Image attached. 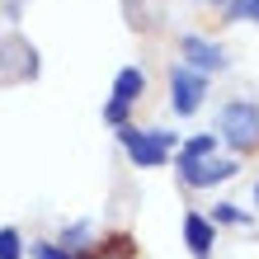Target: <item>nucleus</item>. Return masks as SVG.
Wrapping results in <instances>:
<instances>
[{
	"label": "nucleus",
	"mask_w": 259,
	"mask_h": 259,
	"mask_svg": "<svg viewBox=\"0 0 259 259\" xmlns=\"http://www.w3.org/2000/svg\"><path fill=\"white\" fill-rule=\"evenodd\" d=\"M254 207H259V184H254Z\"/></svg>",
	"instance_id": "obj_15"
},
{
	"label": "nucleus",
	"mask_w": 259,
	"mask_h": 259,
	"mask_svg": "<svg viewBox=\"0 0 259 259\" xmlns=\"http://www.w3.org/2000/svg\"><path fill=\"white\" fill-rule=\"evenodd\" d=\"M212 151H217V137H189L184 146H179V175L184 170H193V165H203V160H212Z\"/></svg>",
	"instance_id": "obj_7"
},
{
	"label": "nucleus",
	"mask_w": 259,
	"mask_h": 259,
	"mask_svg": "<svg viewBox=\"0 0 259 259\" xmlns=\"http://www.w3.org/2000/svg\"><path fill=\"white\" fill-rule=\"evenodd\" d=\"M127 109H132V104H118V99H109V104H104V123H109V127L118 132V127L127 123Z\"/></svg>",
	"instance_id": "obj_12"
},
{
	"label": "nucleus",
	"mask_w": 259,
	"mask_h": 259,
	"mask_svg": "<svg viewBox=\"0 0 259 259\" xmlns=\"http://www.w3.org/2000/svg\"><path fill=\"white\" fill-rule=\"evenodd\" d=\"M0 259H24V240L14 226H0Z\"/></svg>",
	"instance_id": "obj_9"
},
{
	"label": "nucleus",
	"mask_w": 259,
	"mask_h": 259,
	"mask_svg": "<svg viewBox=\"0 0 259 259\" xmlns=\"http://www.w3.org/2000/svg\"><path fill=\"white\" fill-rule=\"evenodd\" d=\"M226 19H254L259 24V0H231V5H226Z\"/></svg>",
	"instance_id": "obj_11"
},
{
	"label": "nucleus",
	"mask_w": 259,
	"mask_h": 259,
	"mask_svg": "<svg viewBox=\"0 0 259 259\" xmlns=\"http://www.w3.org/2000/svg\"><path fill=\"white\" fill-rule=\"evenodd\" d=\"M217 132H222L226 146L254 151V146H259V109H254L250 99H231V104L222 109V118H217Z\"/></svg>",
	"instance_id": "obj_2"
},
{
	"label": "nucleus",
	"mask_w": 259,
	"mask_h": 259,
	"mask_svg": "<svg viewBox=\"0 0 259 259\" xmlns=\"http://www.w3.org/2000/svg\"><path fill=\"white\" fill-rule=\"evenodd\" d=\"M240 170L236 160H203V165H193V170H184L179 179H184L189 189H212V184H222V179H231Z\"/></svg>",
	"instance_id": "obj_6"
},
{
	"label": "nucleus",
	"mask_w": 259,
	"mask_h": 259,
	"mask_svg": "<svg viewBox=\"0 0 259 259\" xmlns=\"http://www.w3.org/2000/svg\"><path fill=\"white\" fill-rule=\"evenodd\" d=\"M184 245L193 259H212V245H217V231H212L207 217H198V212H189L184 217Z\"/></svg>",
	"instance_id": "obj_5"
},
{
	"label": "nucleus",
	"mask_w": 259,
	"mask_h": 259,
	"mask_svg": "<svg viewBox=\"0 0 259 259\" xmlns=\"http://www.w3.org/2000/svg\"><path fill=\"white\" fill-rule=\"evenodd\" d=\"M142 90H146V75L137 71V66H123V71L113 75V99L118 104H137V99H142Z\"/></svg>",
	"instance_id": "obj_8"
},
{
	"label": "nucleus",
	"mask_w": 259,
	"mask_h": 259,
	"mask_svg": "<svg viewBox=\"0 0 259 259\" xmlns=\"http://www.w3.org/2000/svg\"><path fill=\"white\" fill-rule=\"evenodd\" d=\"M85 236H90V222H75V226H66V236L57 240V245H62V250H75V240H85Z\"/></svg>",
	"instance_id": "obj_14"
},
{
	"label": "nucleus",
	"mask_w": 259,
	"mask_h": 259,
	"mask_svg": "<svg viewBox=\"0 0 259 259\" xmlns=\"http://www.w3.org/2000/svg\"><path fill=\"white\" fill-rule=\"evenodd\" d=\"M118 142H123V151L132 156V165H142V170H156V165H165V156L175 151L179 137H175V132H146V127L123 123V127H118Z\"/></svg>",
	"instance_id": "obj_1"
},
{
	"label": "nucleus",
	"mask_w": 259,
	"mask_h": 259,
	"mask_svg": "<svg viewBox=\"0 0 259 259\" xmlns=\"http://www.w3.org/2000/svg\"><path fill=\"white\" fill-rule=\"evenodd\" d=\"M184 66H189V71H198V75L226 71V52L217 48V42H207V38L189 33V38H184Z\"/></svg>",
	"instance_id": "obj_4"
},
{
	"label": "nucleus",
	"mask_w": 259,
	"mask_h": 259,
	"mask_svg": "<svg viewBox=\"0 0 259 259\" xmlns=\"http://www.w3.org/2000/svg\"><path fill=\"white\" fill-rule=\"evenodd\" d=\"M33 259H75L71 250H62L57 240H42V245H33Z\"/></svg>",
	"instance_id": "obj_13"
},
{
	"label": "nucleus",
	"mask_w": 259,
	"mask_h": 259,
	"mask_svg": "<svg viewBox=\"0 0 259 259\" xmlns=\"http://www.w3.org/2000/svg\"><path fill=\"white\" fill-rule=\"evenodd\" d=\"M207 222H212V226H217V222H236V226H245V222H250V212H245V207H236V203H217Z\"/></svg>",
	"instance_id": "obj_10"
},
{
	"label": "nucleus",
	"mask_w": 259,
	"mask_h": 259,
	"mask_svg": "<svg viewBox=\"0 0 259 259\" xmlns=\"http://www.w3.org/2000/svg\"><path fill=\"white\" fill-rule=\"evenodd\" d=\"M170 104H175V113H198V104H203V95H207V75H198V71H189V66H175L170 71Z\"/></svg>",
	"instance_id": "obj_3"
}]
</instances>
